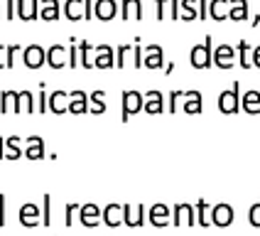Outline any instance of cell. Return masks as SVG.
Segmentation results:
<instances>
[{"label":"cell","mask_w":260,"mask_h":236,"mask_svg":"<svg viewBox=\"0 0 260 236\" xmlns=\"http://www.w3.org/2000/svg\"><path fill=\"white\" fill-rule=\"evenodd\" d=\"M49 111L52 113H67L69 111V94L67 91H54V94H49Z\"/></svg>","instance_id":"22"},{"label":"cell","mask_w":260,"mask_h":236,"mask_svg":"<svg viewBox=\"0 0 260 236\" xmlns=\"http://www.w3.org/2000/svg\"><path fill=\"white\" fill-rule=\"evenodd\" d=\"M157 3V20H167L170 17V0H155Z\"/></svg>","instance_id":"42"},{"label":"cell","mask_w":260,"mask_h":236,"mask_svg":"<svg viewBox=\"0 0 260 236\" xmlns=\"http://www.w3.org/2000/svg\"><path fill=\"white\" fill-rule=\"evenodd\" d=\"M133 57H135V67H145V54H143V49H140V44H135V49H133Z\"/></svg>","instance_id":"45"},{"label":"cell","mask_w":260,"mask_h":236,"mask_svg":"<svg viewBox=\"0 0 260 236\" xmlns=\"http://www.w3.org/2000/svg\"><path fill=\"white\" fill-rule=\"evenodd\" d=\"M172 214H174V219H172L174 226H194L197 224V206L191 204V202L174 204Z\"/></svg>","instance_id":"3"},{"label":"cell","mask_w":260,"mask_h":236,"mask_svg":"<svg viewBox=\"0 0 260 236\" xmlns=\"http://www.w3.org/2000/svg\"><path fill=\"white\" fill-rule=\"evenodd\" d=\"M218 108H221V113H226V116L241 111V81H233L231 91H221V94H218Z\"/></svg>","instance_id":"2"},{"label":"cell","mask_w":260,"mask_h":236,"mask_svg":"<svg viewBox=\"0 0 260 236\" xmlns=\"http://www.w3.org/2000/svg\"><path fill=\"white\" fill-rule=\"evenodd\" d=\"M20 224H22V226H27V229L37 226V224H42V209L35 204V202L22 204L20 206Z\"/></svg>","instance_id":"9"},{"label":"cell","mask_w":260,"mask_h":236,"mask_svg":"<svg viewBox=\"0 0 260 236\" xmlns=\"http://www.w3.org/2000/svg\"><path fill=\"white\" fill-rule=\"evenodd\" d=\"M22 62H25V67H29V69H40L42 64H47V52H44V47L42 44H29V47H25Z\"/></svg>","instance_id":"7"},{"label":"cell","mask_w":260,"mask_h":236,"mask_svg":"<svg viewBox=\"0 0 260 236\" xmlns=\"http://www.w3.org/2000/svg\"><path fill=\"white\" fill-rule=\"evenodd\" d=\"M93 52H96V59H93V67L96 69H111L116 62H113V47L111 44H99V47H93Z\"/></svg>","instance_id":"13"},{"label":"cell","mask_w":260,"mask_h":236,"mask_svg":"<svg viewBox=\"0 0 260 236\" xmlns=\"http://www.w3.org/2000/svg\"><path fill=\"white\" fill-rule=\"evenodd\" d=\"M17 103V91H3L0 94V113H13Z\"/></svg>","instance_id":"33"},{"label":"cell","mask_w":260,"mask_h":236,"mask_svg":"<svg viewBox=\"0 0 260 236\" xmlns=\"http://www.w3.org/2000/svg\"><path fill=\"white\" fill-rule=\"evenodd\" d=\"M88 94L86 91H74L69 94V111L72 113H86L88 111Z\"/></svg>","instance_id":"28"},{"label":"cell","mask_w":260,"mask_h":236,"mask_svg":"<svg viewBox=\"0 0 260 236\" xmlns=\"http://www.w3.org/2000/svg\"><path fill=\"white\" fill-rule=\"evenodd\" d=\"M103 224L106 226H120L123 224V204H116V202H111V204L103 206Z\"/></svg>","instance_id":"19"},{"label":"cell","mask_w":260,"mask_h":236,"mask_svg":"<svg viewBox=\"0 0 260 236\" xmlns=\"http://www.w3.org/2000/svg\"><path fill=\"white\" fill-rule=\"evenodd\" d=\"M209 15H211V20H216V22L229 20V17H231V0H211V3H209Z\"/></svg>","instance_id":"18"},{"label":"cell","mask_w":260,"mask_h":236,"mask_svg":"<svg viewBox=\"0 0 260 236\" xmlns=\"http://www.w3.org/2000/svg\"><path fill=\"white\" fill-rule=\"evenodd\" d=\"M241 108H243L246 113L258 116V113H260V91H255V88L246 91V94L241 96Z\"/></svg>","instance_id":"23"},{"label":"cell","mask_w":260,"mask_h":236,"mask_svg":"<svg viewBox=\"0 0 260 236\" xmlns=\"http://www.w3.org/2000/svg\"><path fill=\"white\" fill-rule=\"evenodd\" d=\"M47 64L52 69H61V67H69V49L64 44H52L47 49Z\"/></svg>","instance_id":"8"},{"label":"cell","mask_w":260,"mask_h":236,"mask_svg":"<svg viewBox=\"0 0 260 236\" xmlns=\"http://www.w3.org/2000/svg\"><path fill=\"white\" fill-rule=\"evenodd\" d=\"M17 49H20V44H17V42L10 44V47L5 49V64H8V69H10V67H15V52H17Z\"/></svg>","instance_id":"44"},{"label":"cell","mask_w":260,"mask_h":236,"mask_svg":"<svg viewBox=\"0 0 260 236\" xmlns=\"http://www.w3.org/2000/svg\"><path fill=\"white\" fill-rule=\"evenodd\" d=\"M238 62H241L243 69H250V67H253V49H250V44H248L246 40L238 42Z\"/></svg>","instance_id":"32"},{"label":"cell","mask_w":260,"mask_h":236,"mask_svg":"<svg viewBox=\"0 0 260 236\" xmlns=\"http://www.w3.org/2000/svg\"><path fill=\"white\" fill-rule=\"evenodd\" d=\"M236 22H243L248 20V0H231V17Z\"/></svg>","instance_id":"31"},{"label":"cell","mask_w":260,"mask_h":236,"mask_svg":"<svg viewBox=\"0 0 260 236\" xmlns=\"http://www.w3.org/2000/svg\"><path fill=\"white\" fill-rule=\"evenodd\" d=\"M135 49V44H123V47H118V57H116V67L118 69H123L125 67V57H128V52Z\"/></svg>","instance_id":"38"},{"label":"cell","mask_w":260,"mask_h":236,"mask_svg":"<svg viewBox=\"0 0 260 236\" xmlns=\"http://www.w3.org/2000/svg\"><path fill=\"white\" fill-rule=\"evenodd\" d=\"M209 17V0H199V20Z\"/></svg>","instance_id":"46"},{"label":"cell","mask_w":260,"mask_h":236,"mask_svg":"<svg viewBox=\"0 0 260 236\" xmlns=\"http://www.w3.org/2000/svg\"><path fill=\"white\" fill-rule=\"evenodd\" d=\"M145 206L143 204H123V224H125V226H135V229H138V226H143L145 224Z\"/></svg>","instance_id":"11"},{"label":"cell","mask_w":260,"mask_h":236,"mask_svg":"<svg viewBox=\"0 0 260 236\" xmlns=\"http://www.w3.org/2000/svg\"><path fill=\"white\" fill-rule=\"evenodd\" d=\"M15 113H35V94L32 91H17Z\"/></svg>","instance_id":"26"},{"label":"cell","mask_w":260,"mask_h":236,"mask_svg":"<svg viewBox=\"0 0 260 236\" xmlns=\"http://www.w3.org/2000/svg\"><path fill=\"white\" fill-rule=\"evenodd\" d=\"M103 99H106V91H93L91 96H88V101H91V113H103L106 111V103H103Z\"/></svg>","instance_id":"35"},{"label":"cell","mask_w":260,"mask_h":236,"mask_svg":"<svg viewBox=\"0 0 260 236\" xmlns=\"http://www.w3.org/2000/svg\"><path fill=\"white\" fill-rule=\"evenodd\" d=\"M184 99V91H172L170 94V113H174L179 108V101Z\"/></svg>","instance_id":"43"},{"label":"cell","mask_w":260,"mask_h":236,"mask_svg":"<svg viewBox=\"0 0 260 236\" xmlns=\"http://www.w3.org/2000/svg\"><path fill=\"white\" fill-rule=\"evenodd\" d=\"M79 64H81V57H79V44H76V40H74V44L69 47V67L76 69Z\"/></svg>","instance_id":"41"},{"label":"cell","mask_w":260,"mask_h":236,"mask_svg":"<svg viewBox=\"0 0 260 236\" xmlns=\"http://www.w3.org/2000/svg\"><path fill=\"white\" fill-rule=\"evenodd\" d=\"M182 108L187 113H202V94L199 91H184V99H182Z\"/></svg>","instance_id":"27"},{"label":"cell","mask_w":260,"mask_h":236,"mask_svg":"<svg viewBox=\"0 0 260 236\" xmlns=\"http://www.w3.org/2000/svg\"><path fill=\"white\" fill-rule=\"evenodd\" d=\"M162 47L159 44H147L145 47V67L147 69H162Z\"/></svg>","instance_id":"24"},{"label":"cell","mask_w":260,"mask_h":236,"mask_svg":"<svg viewBox=\"0 0 260 236\" xmlns=\"http://www.w3.org/2000/svg\"><path fill=\"white\" fill-rule=\"evenodd\" d=\"M91 49H93V44H91V42H81V44H79V52H81V64H84L86 69H93V62H91Z\"/></svg>","instance_id":"36"},{"label":"cell","mask_w":260,"mask_h":236,"mask_svg":"<svg viewBox=\"0 0 260 236\" xmlns=\"http://www.w3.org/2000/svg\"><path fill=\"white\" fill-rule=\"evenodd\" d=\"M61 15V3L59 0H40V17L44 22H57Z\"/></svg>","instance_id":"16"},{"label":"cell","mask_w":260,"mask_h":236,"mask_svg":"<svg viewBox=\"0 0 260 236\" xmlns=\"http://www.w3.org/2000/svg\"><path fill=\"white\" fill-rule=\"evenodd\" d=\"M123 13L120 17L128 22V20H143V3L140 0H123Z\"/></svg>","instance_id":"25"},{"label":"cell","mask_w":260,"mask_h":236,"mask_svg":"<svg viewBox=\"0 0 260 236\" xmlns=\"http://www.w3.org/2000/svg\"><path fill=\"white\" fill-rule=\"evenodd\" d=\"M5 224V197L0 194V226Z\"/></svg>","instance_id":"48"},{"label":"cell","mask_w":260,"mask_h":236,"mask_svg":"<svg viewBox=\"0 0 260 236\" xmlns=\"http://www.w3.org/2000/svg\"><path fill=\"white\" fill-rule=\"evenodd\" d=\"M64 15H67V20H72V22L86 20V0H67V3H64Z\"/></svg>","instance_id":"15"},{"label":"cell","mask_w":260,"mask_h":236,"mask_svg":"<svg viewBox=\"0 0 260 236\" xmlns=\"http://www.w3.org/2000/svg\"><path fill=\"white\" fill-rule=\"evenodd\" d=\"M0 54H3V44H0ZM0 69H8V64H5V59L0 57Z\"/></svg>","instance_id":"50"},{"label":"cell","mask_w":260,"mask_h":236,"mask_svg":"<svg viewBox=\"0 0 260 236\" xmlns=\"http://www.w3.org/2000/svg\"><path fill=\"white\" fill-rule=\"evenodd\" d=\"M20 138L17 135H13V138H8L5 140V145H8V155H5V160H17L20 155H22V148H20Z\"/></svg>","instance_id":"34"},{"label":"cell","mask_w":260,"mask_h":236,"mask_svg":"<svg viewBox=\"0 0 260 236\" xmlns=\"http://www.w3.org/2000/svg\"><path fill=\"white\" fill-rule=\"evenodd\" d=\"M42 224L44 226L52 224V194H44L42 197Z\"/></svg>","instance_id":"37"},{"label":"cell","mask_w":260,"mask_h":236,"mask_svg":"<svg viewBox=\"0 0 260 236\" xmlns=\"http://www.w3.org/2000/svg\"><path fill=\"white\" fill-rule=\"evenodd\" d=\"M248 221H250V226H258L260 229V202L250 204V209H248Z\"/></svg>","instance_id":"40"},{"label":"cell","mask_w":260,"mask_h":236,"mask_svg":"<svg viewBox=\"0 0 260 236\" xmlns=\"http://www.w3.org/2000/svg\"><path fill=\"white\" fill-rule=\"evenodd\" d=\"M93 15L99 17V20H113L118 15V3L116 0H96V5H93Z\"/></svg>","instance_id":"17"},{"label":"cell","mask_w":260,"mask_h":236,"mask_svg":"<svg viewBox=\"0 0 260 236\" xmlns=\"http://www.w3.org/2000/svg\"><path fill=\"white\" fill-rule=\"evenodd\" d=\"M3 148H5V140H3V138H0V160H3V158H5V153H3Z\"/></svg>","instance_id":"51"},{"label":"cell","mask_w":260,"mask_h":236,"mask_svg":"<svg viewBox=\"0 0 260 236\" xmlns=\"http://www.w3.org/2000/svg\"><path fill=\"white\" fill-rule=\"evenodd\" d=\"M197 224L211 226V204H209L206 199H199V202H197Z\"/></svg>","instance_id":"30"},{"label":"cell","mask_w":260,"mask_h":236,"mask_svg":"<svg viewBox=\"0 0 260 236\" xmlns=\"http://www.w3.org/2000/svg\"><path fill=\"white\" fill-rule=\"evenodd\" d=\"M79 219H81V224L84 226H99L103 221V209L96 202H86V204H81V209H79Z\"/></svg>","instance_id":"5"},{"label":"cell","mask_w":260,"mask_h":236,"mask_svg":"<svg viewBox=\"0 0 260 236\" xmlns=\"http://www.w3.org/2000/svg\"><path fill=\"white\" fill-rule=\"evenodd\" d=\"M233 217H236V212H233V206L226 204V202L211 206V224H214V226L226 229V226H231L233 224Z\"/></svg>","instance_id":"6"},{"label":"cell","mask_w":260,"mask_h":236,"mask_svg":"<svg viewBox=\"0 0 260 236\" xmlns=\"http://www.w3.org/2000/svg\"><path fill=\"white\" fill-rule=\"evenodd\" d=\"M211 35L204 40L202 44H194L191 47V52H189V64L194 67V69H209L211 64H214V52H211Z\"/></svg>","instance_id":"1"},{"label":"cell","mask_w":260,"mask_h":236,"mask_svg":"<svg viewBox=\"0 0 260 236\" xmlns=\"http://www.w3.org/2000/svg\"><path fill=\"white\" fill-rule=\"evenodd\" d=\"M15 13H17L15 0H8V13H5V17H8V20H15Z\"/></svg>","instance_id":"47"},{"label":"cell","mask_w":260,"mask_h":236,"mask_svg":"<svg viewBox=\"0 0 260 236\" xmlns=\"http://www.w3.org/2000/svg\"><path fill=\"white\" fill-rule=\"evenodd\" d=\"M145 106V94L140 91H123V121H130V116L140 113Z\"/></svg>","instance_id":"4"},{"label":"cell","mask_w":260,"mask_h":236,"mask_svg":"<svg viewBox=\"0 0 260 236\" xmlns=\"http://www.w3.org/2000/svg\"><path fill=\"white\" fill-rule=\"evenodd\" d=\"M179 8H182V15H179L182 22H194V20H199V0H182Z\"/></svg>","instance_id":"29"},{"label":"cell","mask_w":260,"mask_h":236,"mask_svg":"<svg viewBox=\"0 0 260 236\" xmlns=\"http://www.w3.org/2000/svg\"><path fill=\"white\" fill-rule=\"evenodd\" d=\"M165 96L159 94V91H147L145 94V106L143 111L147 113V116H157V113H162L165 111Z\"/></svg>","instance_id":"14"},{"label":"cell","mask_w":260,"mask_h":236,"mask_svg":"<svg viewBox=\"0 0 260 236\" xmlns=\"http://www.w3.org/2000/svg\"><path fill=\"white\" fill-rule=\"evenodd\" d=\"M0 17H3V3H0Z\"/></svg>","instance_id":"52"},{"label":"cell","mask_w":260,"mask_h":236,"mask_svg":"<svg viewBox=\"0 0 260 236\" xmlns=\"http://www.w3.org/2000/svg\"><path fill=\"white\" fill-rule=\"evenodd\" d=\"M79 209H81V204H76V202H69V204L64 206V217H67V219H64V224H67V226H72V224H74V214H76Z\"/></svg>","instance_id":"39"},{"label":"cell","mask_w":260,"mask_h":236,"mask_svg":"<svg viewBox=\"0 0 260 236\" xmlns=\"http://www.w3.org/2000/svg\"><path fill=\"white\" fill-rule=\"evenodd\" d=\"M147 221L152 224V226H167L170 224V206L167 204H162V202H157V204H152L150 206V214H147Z\"/></svg>","instance_id":"12"},{"label":"cell","mask_w":260,"mask_h":236,"mask_svg":"<svg viewBox=\"0 0 260 236\" xmlns=\"http://www.w3.org/2000/svg\"><path fill=\"white\" fill-rule=\"evenodd\" d=\"M214 64H216L218 69H231L233 64H236V49H233L231 44H218L216 49H214Z\"/></svg>","instance_id":"10"},{"label":"cell","mask_w":260,"mask_h":236,"mask_svg":"<svg viewBox=\"0 0 260 236\" xmlns=\"http://www.w3.org/2000/svg\"><path fill=\"white\" fill-rule=\"evenodd\" d=\"M25 158L27 160H42L44 158V140L40 138V135H32V138H27L25 140Z\"/></svg>","instance_id":"21"},{"label":"cell","mask_w":260,"mask_h":236,"mask_svg":"<svg viewBox=\"0 0 260 236\" xmlns=\"http://www.w3.org/2000/svg\"><path fill=\"white\" fill-rule=\"evenodd\" d=\"M17 17L27 22L40 17V0H17Z\"/></svg>","instance_id":"20"},{"label":"cell","mask_w":260,"mask_h":236,"mask_svg":"<svg viewBox=\"0 0 260 236\" xmlns=\"http://www.w3.org/2000/svg\"><path fill=\"white\" fill-rule=\"evenodd\" d=\"M253 67H258L260 69V44L253 49Z\"/></svg>","instance_id":"49"}]
</instances>
